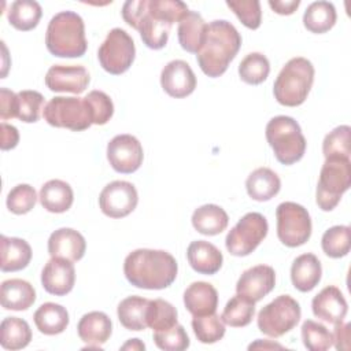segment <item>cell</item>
<instances>
[{"label":"cell","mask_w":351,"mask_h":351,"mask_svg":"<svg viewBox=\"0 0 351 351\" xmlns=\"http://www.w3.org/2000/svg\"><path fill=\"white\" fill-rule=\"evenodd\" d=\"M37 202V193L29 184H18L7 195V208L16 214L23 215L34 208Z\"/></svg>","instance_id":"cell-44"},{"label":"cell","mask_w":351,"mask_h":351,"mask_svg":"<svg viewBox=\"0 0 351 351\" xmlns=\"http://www.w3.org/2000/svg\"><path fill=\"white\" fill-rule=\"evenodd\" d=\"M123 273L136 288L165 289L174 282L178 265L167 251L138 248L125 258Z\"/></svg>","instance_id":"cell-2"},{"label":"cell","mask_w":351,"mask_h":351,"mask_svg":"<svg viewBox=\"0 0 351 351\" xmlns=\"http://www.w3.org/2000/svg\"><path fill=\"white\" fill-rule=\"evenodd\" d=\"M266 140L276 159L282 165L299 162L306 152V138L299 123L287 115H277L266 125Z\"/></svg>","instance_id":"cell-6"},{"label":"cell","mask_w":351,"mask_h":351,"mask_svg":"<svg viewBox=\"0 0 351 351\" xmlns=\"http://www.w3.org/2000/svg\"><path fill=\"white\" fill-rule=\"evenodd\" d=\"M77 332L86 344L85 348H100L112 333V322L103 311H90L81 317Z\"/></svg>","instance_id":"cell-21"},{"label":"cell","mask_w":351,"mask_h":351,"mask_svg":"<svg viewBox=\"0 0 351 351\" xmlns=\"http://www.w3.org/2000/svg\"><path fill=\"white\" fill-rule=\"evenodd\" d=\"M144 348H145L144 343H141L138 339H130L121 347V350H144Z\"/></svg>","instance_id":"cell-53"},{"label":"cell","mask_w":351,"mask_h":351,"mask_svg":"<svg viewBox=\"0 0 351 351\" xmlns=\"http://www.w3.org/2000/svg\"><path fill=\"white\" fill-rule=\"evenodd\" d=\"M350 133L348 125H340L329 132L322 141V152L326 158H350Z\"/></svg>","instance_id":"cell-42"},{"label":"cell","mask_w":351,"mask_h":351,"mask_svg":"<svg viewBox=\"0 0 351 351\" xmlns=\"http://www.w3.org/2000/svg\"><path fill=\"white\" fill-rule=\"evenodd\" d=\"M43 117L48 125L73 132H82L93 125L89 106L84 97L55 96L44 106Z\"/></svg>","instance_id":"cell-8"},{"label":"cell","mask_w":351,"mask_h":351,"mask_svg":"<svg viewBox=\"0 0 351 351\" xmlns=\"http://www.w3.org/2000/svg\"><path fill=\"white\" fill-rule=\"evenodd\" d=\"M41 15V5L34 0H16L10 5L7 11V19L10 25L22 32L34 29L38 25Z\"/></svg>","instance_id":"cell-35"},{"label":"cell","mask_w":351,"mask_h":351,"mask_svg":"<svg viewBox=\"0 0 351 351\" xmlns=\"http://www.w3.org/2000/svg\"><path fill=\"white\" fill-rule=\"evenodd\" d=\"M350 324H344L343 321L335 324L333 335V344L336 350L343 351L350 348Z\"/></svg>","instance_id":"cell-49"},{"label":"cell","mask_w":351,"mask_h":351,"mask_svg":"<svg viewBox=\"0 0 351 351\" xmlns=\"http://www.w3.org/2000/svg\"><path fill=\"white\" fill-rule=\"evenodd\" d=\"M240 45L241 36L230 22L213 21L207 25L204 43L196 53V60L206 75L221 77L237 55Z\"/></svg>","instance_id":"cell-3"},{"label":"cell","mask_w":351,"mask_h":351,"mask_svg":"<svg viewBox=\"0 0 351 351\" xmlns=\"http://www.w3.org/2000/svg\"><path fill=\"white\" fill-rule=\"evenodd\" d=\"M45 45L58 58L82 56L88 48L84 19L74 11L55 14L47 26Z\"/></svg>","instance_id":"cell-4"},{"label":"cell","mask_w":351,"mask_h":351,"mask_svg":"<svg viewBox=\"0 0 351 351\" xmlns=\"http://www.w3.org/2000/svg\"><path fill=\"white\" fill-rule=\"evenodd\" d=\"M18 96L7 88L0 89V118L3 121L16 118Z\"/></svg>","instance_id":"cell-48"},{"label":"cell","mask_w":351,"mask_h":351,"mask_svg":"<svg viewBox=\"0 0 351 351\" xmlns=\"http://www.w3.org/2000/svg\"><path fill=\"white\" fill-rule=\"evenodd\" d=\"M33 319L37 329L47 336H53L64 332L70 321L66 307L52 302L43 303L36 310Z\"/></svg>","instance_id":"cell-30"},{"label":"cell","mask_w":351,"mask_h":351,"mask_svg":"<svg viewBox=\"0 0 351 351\" xmlns=\"http://www.w3.org/2000/svg\"><path fill=\"white\" fill-rule=\"evenodd\" d=\"M270 73L269 59L261 52L248 53L239 64V75L241 81L250 85L262 84Z\"/></svg>","instance_id":"cell-39"},{"label":"cell","mask_w":351,"mask_h":351,"mask_svg":"<svg viewBox=\"0 0 351 351\" xmlns=\"http://www.w3.org/2000/svg\"><path fill=\"white\" fill-rule=\"evenodd\" d=\"M337 19L336 8L329 1H314L311 3L303 14L304 27L315 34H322L329 32Z\"/></svg>","instance_id":"cell-33"},{"label":"cell","mask_w":351,"mask_h":351,"mask_svg":"<svg viewBox=\"0 0 351 351\" xmlns=\"http://www.w3.org/2000/svg\"><path fill=\"white\" fill-rule=\"evenodd\" d=\"M351 185L350 158H326L319 173L315 202L322 211H332Z\"/></svg>","instance_id":"cell-7"},{"label":"cell","mask_w":351,"mask_h":351,"mask_svg":"<svg viewBox=\"0 0 351 351\" xmlns=\"http://www.w3.org/2000/svg\"><path fill=\"white\" fill-rule=\"evenodd\" d=\"M19 143V133L18 129L12 125H8L5 122H1V141L0 147L3 151L12 149Z\"/></svg>","instance_id":"cell-50"},{"label":"cell","mask_w":351,"mask_h":351,"mask_svg":"<svg viewBox=\"0 0 351 351\" xmlns=\"http://www.w3.org/2000/svg\"><path fill=\"white\" fill-rule=\"evenodd\" d=\"M90 77L84 66L53 64L45 74V85L52 92H70L80 95L89 85Z\"/></svg>","instance_id":"cell-16"},{"label":"cell","mask_w":351,"mask_h":351,"mask_svg":"<svg viewBox=\"0 0 351 351\" xmlns=\"http://www.w3.org/2000/svg\"><path fill=\"white\" fill-rule=\"evenodd\" d=\"M350 226L336 225L329 228L321 239V247L325 255L329 258L337 259L343 258L350 252L351 240H350Z\"/></svg>","instance_id":"cell-36"},{"label":"cell","mask_w":351,"mask_h":351,"mask_svg":"<svg viewBox=\"0 0 351 351\" xmlns=\"http://www.w3.org/2000/svg\"><path fill=\"white\" fill-rule=\"evenodd\" d=\"M136 56L133 38L121 27L108 32L106 40L97 51L100 66L112 75H119L129 70Z\"/></svg>","instance_id":"cell-11"},{"label":"cell","mask_w":351,"mask_h":351,"mask_svg":"<svg viewBox=\"0 0 351 351\" xmlns=\"http://www.w3.org/2000/svg\"><path fill=\"white\" fill-rule=\"evenodd\" d=\"M311 310L318 319L335 325L346 318L348 304L337 287L328 285L314 296L311 302Z\"/></svg>","instance_id":"cell-20"},{"label":"cell","mask_w":351,"mask_h":351,"mask_svg":"<svg viewBox=\"0 0 351 351\" xmlns=\"http://www.w3.org/2000/svg\"><path fill=\"white\" fill-rule=\"evenodd\" d=\"M18 96L16 118L26 123H33L40 119L41 108L44 104V96L37 90H21Z\"/></svg>","instance_id":"cell-43"},{"label":"cell","mask_w":351,"mask_h":351,"mask_svg":"<svg viewBox=\"0 0 351 351\" xmlns=\"http://www.w3.org/2000/svg\"><path fill=\"white\" fill-rule=\"evenodd\" d=\"M299 303L289 295H280L258 313V329L269 337H281L300 321Z\"/></svg>","instance_id":"cell-9"},{"label":"cell","mask_w":351,"mask_h":351,"mask_svg":"<svg viewBox=\"0 0 351 351\" xmlns=\"http://www.w3.org/2000/svg\"><path fill=\"white\" fill-rule=\"evenodd\" d=\"M149 299L143 296H128L118 304L117 314L121 325L128 330H144L147 325V311Z\"/></svg>","instance_id":"cell-31"},{"label":"cell","mask_w":351,"mask_h":351,"mask_svg":"<svg viewBox=\"0 0 351 351\" xmlns=\"http://www.w3.org/2000/svg\"><path fill=\"white\" fill-rule=\"evenodd\" d=\"M75 282V269L71 261L63 258H51L43 271V288L55 296H64L71 292Z\"/></svg>","instance_id":"cell-18"},{"label":"cell","mask_w":351,"mask_h":351,"mask_svg":"<svg viewBox=\"0 0 351 351\" xmlns=\"http://www.w3.org/2000/svg\"><path fill=\"white\" fill-rule=\"evenodd\" d=\"M314 73V66L308 59L302 56L289 59L274 81L276 100L287 107L303 104L313 86Z\"/></svg>","instance_id":"cell-5"},{"label":"cell","mask_w":351,"mask_h":351,"mask_svg":"<svg viewBox=\"0 0 351 351\" xmlns=\"http://www.w3.org/2000/svg\"><path fill=\"white\" fill-rule=\"evenodd\" d=\"M267 230V219L262 214L247 213L226 234V250L230 255L247 256L263 241Z\"/></svg>","instance_id":"cell-12"},{"label":"cell","mask_w":351,"mask_h":351,"mask_svg":"<svg viewBox=\"0 0 351 351\" xmlns=\"http://www.w3.org/2000/svg\"><path fill=\"white\" fill-rule=\"evenodd\" d=\"M302 340L310 351H325L333 344V335L328 328L313 319H306L302 325Z\"/></svg>","instance_id":"cell-41"},{"label":"cell","mask_w":351,"mask_h":351,"mask_svg":"<svg viewBox=\"0 0 351 351\" xmlns=\"http://www.w3.org/2000/svg\"><path fill=\"white\" fill-rule=\"evenodd\" d=\"M256 348H259V350H262V348L263 350H273V348L282 350L284 346H281L278 343H271L270 340H261V339H258L255 343L248 346V350H256Z\"/></svg>","instance_id":"cell-52"},{"label":"cell","mask_w":351,"mask_h":351,"mask_svg":"<svg viewBox=\"0 0 351 351\" xmlns=\"http://www.w3.org/2000/svg\"><path fill=\"white\" fill-rule=\"evenodd\" d=\"M177 308L163 299L149 300L147 311V325L154 332L167 330L173 328L177 322Z\"/></svg>","instance_id":"cell-37"},{"label":"cell","mask_w":351,"mask_h":351,"mask_svg":"<svg viewBox=\"0 0 351 351\" xmlns=\"http://www.w3.org/2000/svg\"><path fill=\"white\" fill-rule=\"evenodd\" d=\"M160 85L169 96L182 99L195 90L196 75L185 60L176 59L162 69Z\"/></svg>","instance_id":"cell-17"},{"label":"cell","mask_w":351,"mask_h":351,"mask_svg":"<svg viewBox=\"0 0 351 351\" xmlns=\"http://www.w3.org/2000/svg\"><path fill=\"white\" fill-rule=\"evenodd\" d=\"M229 217L226 211L217 204H203L192 214L193 228L204 236H215L226 229Z\"/></svg>","instance_id":"cell-32"},{"label":"cell","mask_w":351,"mask_h":351,"mask_svg":"<svg viewBox=\"0 0 351 351\" xmlns=\"http://www.w3.org/2000/svg\"><path fill=\"white\" fill-rule=\"evenodd\" d=\"M32 340L29 324L18 317H7L0 324V344L5 350L25 348Z\"/></svg>","instance_id":"cell-34"},{"label":"cell","mask_w":351,"mask_h":351,"mask_svg":"<svg viewBox=\"0 0 351 351\" xmlns=\"http://www.w3.org/2000/svg\"><path fill=\"white\" fill-rule=\"evenodd\" d=\"M84 99L89 106L95 125H106L111 119L114 103L107 93L103 90H90Z\"/></svg>","instance_id":"cell-47"},{"label":"cell","mask_w":351,"mask_h":351,"mask_svg":"<svg viewBox=\"0 0 351 351\" xmlns=\"http://www.w3.org/2000/svg\"><path fill=\"white\" fill-rule=\"evenodd\" d=\"M276 218L277 236L284 245L295 248L308 241L311 236V218L303 206L295 202H282L277 206Z\"/></svg>","instance_id":"cell-10"},{"label":"cell","mask_w":351,"mask_h":351,"mask_svg":"<svg viewBox=\"0 0 351 351\" xmlns=\"http://www.w3.org/2000/svg\"><path fill=\"white\" fill-rule=\"evenodd\" d=\"M0 302L4 310H27L36 302V289L22 278H10L1 282Z\"/></svg>","instance_id":"cell-24"},{"label":"cell","mask_w":351,"mask_h":351,"mask_svg":"<svg viewBox=\"0 0 351 351\" xmlns=\"http://www.w3.org/2000/svg\"><path fill=\"white\" fill-rule=\"evenodd\" d=\"M137 203V189L129 181H112L107 184L99 195L100 210L110 218H123L129 215L136 208Z\"/></svg>","instance_id":"cell-13"},{"label":"cell","mask_w":351,"mask_h":351,"mask_svg":"<svg viewBox=\"0 0 351 351\" xmlns=\"http://www.w3.org/2000/svg\"><path fill=\"white\" fill-rule=\"evenodd\" d=\"M186 11V4L178 0H128L122 7V18L140 33L148 48L160 49L167 44L173 23Z\"/></svg>","instance_id":"cell-1"},{"label":"cell","mask_w":351,"mask_h":351,"mask_svg":"<svg viewBox=\"0 0 351 351\" xmlns=\"http://www.w3.org/2000/svg\"><path fill=\"white\" fill-rule=\"evenodd\" d=\"M322 267L319 259L314 254L299 255L291 266L292 285L300 292L313 291L321 281Z\"/></svg>","instance_id":"cell-25"},{"label":"cell","mask_w":351,"mask_h":351,"mask_svg":"<svg viewBox=\"0 0 351 351\" xmlns=\"http://www.w3.org/2000/svg\"><path fill=\"white\" fill-rule=\"evenodd\" d=\"M184 304L193 317L213 314L218 306V292L210 282L195 281L184 292Z\"/></svg>","instance_id":"cell-23"},{"label":"cell","mask_w":351,"mask_h":351,"mask_svg":"<svg viewBox=\"0 0 351 351\" xmlns=\"http://www.w3.org/2000/svg\"><path fill=\"white\" fill-rule=\"evenodd\" d=\"M269 5L280 15H291L300 5V0H269Z\"/></svg>","instance_id":"cell-51"},{"label":"cell","mask_w":351,"mask_h":351,"mask_svg":"<svg viewBox=\"0 0 351 351\" xmlns=\"http://www.w3.org/2000/svg\"><path fill=\"white\" fill-rule=\"evenodd\" d=\"M254 314L255 303L244 299L240 295H236L228 300L221 318L226 325L232 328H243L252 321Z\"/></svg>","instance_id":"cell-40"},{"label":"cell","mask_w":351,"mask_h":351,"mask_svg":"<svg viewBox=\"0 0 351 351\" xmlns=\"http://www.w3.org/2000/svg\"><path fill=\"white\" fill-rule=\"evenodd\" d=\"M40 203L41 206L55 214L67 211L73 202L74 193L71 186L62 180H49L40 189Z\"/></svg>","instance_id":"cell-28"},{"label":"cell","mask_w":351,"mask_h":351,"mask_svg":"<svg viewBox=\"0 0 351 351\" xmlns=\"http://www.w3.org/2000/svg\"><path fill=\"white\" fill-rule=\"evenodd\" d=\"M207 23L196 11H186L178 21V43L182 49L191 53H197L206 37Z\"/></svg>","instance_id":"cell-26"},{"label":"cell","mask_w":351,"mask_h":351,"mask_svg":"<svg viewBox=\"0 0 351 351\" xmlns=\"http://www.w3.org/2000/svg\"><path fill=\"white\" fill-rule=\"evenodd\" d=\"M154 341L158 348L165 351H182L191 344L184 326L180 324H176L167 330L154 332Z\"/></svg>","instance_id":"cell-46"},{"label":"cell","mask_w":351,"mask_h":351,"mask_svg":"<svg viewBox=\"0 0 351 351\" xmlns=\"http://www.w3.org/2000/svg\"><path fill=\"white\" fill-rule=\"evenodd\" d=\"M226 5L248 29H258L262 22V10L258 0H228Z\"/></svg>","instance_id":"cell-45"},{"label":"cell","mask_w":351,"mask_h":351,"mask_svg":"<svg viewBox=\"0 0 351 351\" xmlns=\"http://www.w3.org/2000/svg\"><path fill=\"white\" fill-rule=\"evenodd\" d=\"M245 189L251 199L267 202L281 189L280 177L269 167L255 169L245 180Z\"/></svg>","instance_id":"cell-27"},{"label":"cell","mask_w":351,"mask_h":351,"mask_svg":"<svg viewBox=\"0 0 351 351\" xmlns=\"http://www.w3.org/2000/svg\"><path fill=\"white\" fill-rule=\"evenodd\" d=\"M86 241L84 236L71 228H60L48 239V254L51 258H63L78 262L85 255Z\"/></svg>","instance_id":"cell-19"},{"label":"cell","mask_w":351,"mask_h":351,"mask_svg":"<svg viewBox=\"0 0 351 351\" xmlns=\"http://www.w3.org/2000/svg\"><path fill=\"white\" fill-rule=\"evenodd\" d=\"M276 285V271L271 266L256 265L247 269L236 284L237 295L256 303L273 291Z\"/></svg>","instance_id":"cell-15"},{"label":"cell","mask_w":351,"mask_h":351,"mask_svg":"<svg viewBox=\"0 0 351 351\" xmlns=\"http://www.w3.org/2000/svg\"><path fill=\"white\" fill-rule=\"evenodd\" d=\"M1 271H18L25 269L32 259L30 244L19 237L1 236Z\"/></svg>","instance_id":"cell-29"},{"label":"cell","mask_w":351,"mask_h":351,"mask_svg":"<svg viewBox=\"0 0 351 351\" xmlns=\"http://www.w3.org/2000/svg\"><path fill=\"white\" fill-rule=\"evenodd\" d=\"M143 159V145L132 134H118L107 144V160L118 173H134L140 169Z\"/></svg>","instance_id":"cell-14"},{"label":"cell","mask_w":351,"mask_h":351,"mask_svg":"<svg viewBox=\"0 0 351 351\" xmlns=\"http://www.w3.org/2000/svg\"><path fill=\"white\" fill-rule=\"evenodd\" d=\"M186 258L191 267L206 276L215 274L223 262L222 252L206 240H195L188 245Z\"/></svg>","instance_id":"cell-22"},{"label":"cell","mask_w":351,"mask_h":351,"mask_svg":"<svg viewBox=\"0 0 351 351\" xmlns=\"http://www.w3.org/2000/svg\"><path fill=\"white\" fill-rule=\"evenodd\" d=\"M192 329L196 339L203 344L217 343L225 336V322L215 313L193 317Z\"/></svg>","instance_id":"cell-38"}]
</instances>
